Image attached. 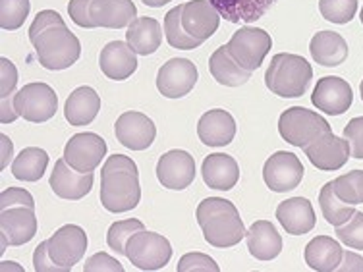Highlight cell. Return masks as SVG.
<instances>
[{"instance_id": "1", "label": "cell", "mask_w": 363, "mask_h": 272, "mask_svg": "<svg viewBox=\"0 0 363 272\" xmlns=\"http://www.w3.org/2000/svg\"><path fill=\"white\" fill-rule=\"evenodd\" d=\"M29 41L47 70H66L82 56L79 39L66 28L62 16L55 10H43L35 16L29 28Z\"/></svg>"}, {"instance_id": "2", "label": "cell", "mask_w": 363, "mask_h": 272, "mask_svg": "<svg viewBox=\"0 0 363 272\" xmlns=\"http://www.w3.org/2000/svg\"><path fill=\"white\" fill-rule=\"evenodd\" d=\"M141 199L140 172L126 154H112L101 172V203L108 212L135 209Z\"/></svg>"}, {"instance_id": "3", "label": "cell", "mask_w": 363, "mask_h": 272, "mask_svg": "<svg viewBox=\"0 0 363 272\" xmlns=\"http://www.w3.org/2000/svg\"><path fill=\"white\" fill-rule=\"evenodd\" d=\"M196 218L207 244L213 247H234L245 237V226L240 218V212L234 203L226 201L223 197H209L199 203Z\"/></svg>"}, {"instance_id": "4", "label": "cell", "mask_w": 363, "mask_h": 272, "mask_svg": "<svg viewBox=\"0 0 363 272\" xmlns=\"http://www.w3.org/2000/svg\"><path fill=\"white\" fill-rule=\"evenodd\" d=\"M68 14L79 28H130L138 20V8L132 0H70Z\"/></svg>"}, {"instance_id": "5", "label": "cell", "mask_w": 363, "mask_h": 272, "mask_svg": "<svg viewBox=\"0 0 363 272\" xmlns=\"http://www.w3.org/2000/svg\"><path fill=\"white\" fill-rule=\"evenodd\" d=\"M313 79L311 64L298 55H274L265 74L267 89L282 98H298L308 91Z\"/></svg>"}, {"instance_id": "6", "label": "cell", "mask_w": 363, "mask_h": 272, "mask_svg": "<svg viewBox=\"0 0 363 272\" xmlns=\"http://www.w3.org/2000/svg\"><path fill=\"white\" fill-rule=\"evenodd\" d=\"M330 132H333V128L319 112L308 110L303 106H292V108H288L280 114V137L294 147L306 149L317 137Z\"/></svg>"}, {"instance_id": "7", "label": "cell", "mask_w": 363, "mask_h": 272, "mask_svg": "<svg viewBox=\"0 0 363 272\" xmlns=\"http://www.w3.org/2000/svg\"><path fill=\"white\" fill-rule=\"evenodd\" d=\"M126 257L140 271H161L172 257V245L161 234L141 230L128 239Z\"/></svg>"}, {"instance_id": "8", "label": "cell", "mask_w": 363, "mask_h": 272, "mask_svg": "<svg viewBox=\"0 0 363 272\" xmlns=\"http://www.w3.org/2000/svg\"><path fill=\"white\" fill-rule=\"evenodd\" d=\"M226 49L244 70L255 72L272 49V39L265 29L245 26L232 35Z\"/></svg>"}, {"instance_id": "9", "label": "cell", "mask_w": 363, "mask_h": 272, "mask_svg": "<svg viewBox=\"0 0 363 272\" xmlns=\"http://www.w3.org/2000/svg\"><path fill=\"white\" fill-rule=\"evenodd\" d=\"M14 105L21 118L33 122V124H41L56 114L58 97L50 85L28 84L16 93Z\"/></svg>"}, {"instance_id": "10", "label": "cell", "mask_w": 363, "mask_h": 272, "mask_svg": "<svg viewBox=\"0 0 363 272\" xmlns=\"http://www.w3.org/2000/svg\"><path fill=\"white\" fill-rule=\"evenodd\" d=\"M180 23L189 39L203 45L217 33L220 14L209 0H189L180 4Z\"/></svg>"}, {"instance_id": "11", "label": "cell", "mask_w": 363, "mask_h": 272, "mask_svg": "<svg viewBox=\"0 0 363 272\" xmlns=\"http://www.w3.org/2000/svg\"><path fill=\"white\" fill-rule=\"evenodd\" d=\"M303 174H306V168L301 161L288 151H279L269 157L263 166V180L267 188L277 193H286L298 188L300 181L303 180Z\"/></svg>"}, {"instance_id": "12", "label": "cell", "mask_w": 363, "mask_h": 272, "mask_svg": "<svg viewBox=\"0 0 363 272\" xmlns=\"http://www.w3.org/2000/svg\"><path fill=\"white\" fill-rule=\"evenodd\" d=\"M106 154L105 140L97 133H76L64 147V159L77 172H95Z\"/></svg>"}, {"instance_id": "13", "label": "cell", "mask_w": 363, "mask_h": 272, "mask_svg": "<svg viewBox=\"0 0 363 272\" xmlns=\"http://www.w3.org/2000/svg\"><path fill=\"white\" fill-rule=\"evenodd\" d=\"M196 64L188 58H172L157 74V89L167 98H182L197 84Z\"/></svg>"}, {"instance_id": "14", "label": "cell", "mask_w": 363, "mask_h": 272, "mask_svg": "<svg viewBox=\"0 0 363 272\" xmlns=\"http://www.w3.org/2000/svg\"><path fill=\"white\" fill-rule=\"evenodd\" d=\"M87 251V234L76 224H66L49 237V253L56 263L72 271Z\"/></svg>"}, {"instance_id": "15", "label": "cell", "mask_w": 363, "mask_h": 272, "mask_svg": "<svg viewBox=\"0 0 363 272\" xmlns=\"http://www.w3.org/2000/svg\"><path fill=\"white\" fill-rule=\"evenodd\" d=\"M114 135L128 149L145 151L153 145L155 137H157V128H155L153 120L145 116L143 112L128 110L116 120Z\"/></svg>"}, {"instance_id": "16", "label": "cell", "mask_w": 363, "mask_h": 272, "mask_svg": "<svg viewBox=\"0 0 363 272\" xmlns=\"http://www.w3.org/2000/svg\"><path fill=\"white\" fill-rule=\"evenodd\" d=\"M303 153L309 159V162L323 172L340 170L352 157L348 141L342 140V137H336L333 132L325 133L321 137H317L313 143H309L303 149Z\"/></svg>"}, {"instance_id": "17", "label": "cell", "mask_w": 363, "mask_h": 272, "mask_svg": "<svg viewBox=\"0 0 363 272\" xmlns=\"http://www.w3.org/2000/svg\"><path fill=\"white\" fill-rule=\"evenodd\" d=\"M311 103L315 108H319L325 114L330 116H340L354 103V93L346 79L336 76H327L319 79V84L315 85Z\"/></svg>"}, {"instance_id": "18", "label": "cell", "mask_w": 363, "mask_h": 272, "mask_svg": "<svg viewBox=\"0 0 363 272\" xmlns=\"http://www.w3.org/2000/svg\"><path fill=\"white\" fill-rule=\"evenodd\" d=\"M157 178L167 189L182 191L196 180V161L186 151H168L157 162Z\"/></svg>"}, {"instance_id": "19", "label": "cell", "mask_w": 363, "mask_h": 272, "mask_svg": "<svg viewBox=\"0 0 363 272\" xmlns=\"http://www.w3.org/2000/svg\"><path fill=\"white\" fill-rule=\"evenodd\" d=\"M95 176L93 172H77L76 168H72L66 159H58L55 164V170L50 174V189L55 191L60 199L68 201H79L84 199L93 188Z\"/></svg>"}, {"instance_id": "20", "label": "cell", "mask_w": 363, "mask_h": 272, "mask_svg": "<svg viewBox=\"0 0 363 272\" xmlns=\"http://www.w3.org/2000/svg\"><path fill=\"white\" fill-rule=\"evenodd\" d=\"M0 232L8 245L20 247L31 242L37 234L35 209L31 207H10L0 210Z\"/></svg>"}, {"instance_id": "21", "label": "cell", "mask_w": 363, "mask_h": 272, "mask_svg": "<svg viewBox=\"0 0 363 272\" xmlns=\"http://www.w3.org/2000/svg\"><path fill=\"white\" fill-rule=\"evenodd\" d=\"M138 52L122 41H112L99 55V66L108 79L124 81L138 70Z\"/></svg>"}, {"instance_id": "22", "label": "cell", "mask_w": 363, "mask_h": 272, "mask_svg": "<svg viewBox=\"0 0 363 272\" xmlns=\"http://www.w3.org/2000/svg\"><path fill=\"white\" fill-rule=\"evenodd\" d=\"M197 135L203 145L226 147L236 135V120L232 118L230 112L223 108L205 112L197 124Z\"/></svg>"}, {"instance_id": "23", "label": "cell", "mask_w": 363, "mask_h": 272, "mask_svg": "<svg viewBox=\"0 0 363 272\" xmlns=\"http://www.w3.org/2000/svg\"><path fill=\"white\" fill-rule=\"evenodd\" d=\"M277 218L282 228L292 236H303L315 228L313 205L306 197H292L280 203Z\"/></svg>"}, {"instance_id": "24", "label": "cell", "mask_w": 363, "mask_h": 272, "mask_svg": "<svg viewBox=\"0 0 363 272\" xmlns=\"http://www.w3.org/2000/svg\"><path fill=\"white\" fill-rule=\"evenodd\" d=\"M203 181L213 189L218 191H230L240 180V168L238 162L232 159L230 154L215 153L209 154L201 166Z\"/></svg>"}, {"instance_id": "25", "label": "cell", "mask_w": 363, "mask_h": 272, "mask_svg": "<svg viewBox=\"0 0 363 272\" xmlns=\"http://www.w3.org/2000/svg\"><path fill=\"white\" fill-rule=\"evenodd\" d=\"M247 249L257 261H272L282 251V237L269 220L253 222L250 230L245 232Z\"/></svg>"}, {"instance_id": "26", "label": "cell", "mask_w": 363, "mask_h": 272, "mask_svg": "<svg viewBox=\"0 0 363 272\" xmlns=\"http://www.w3.org/2000/svg\"><path fill=\"white\" fill-rule=\"evenodd\" d=\"M99 110H101V97L97 95V91L84 85L77 87L68 97L64 106V116L72 126H87L97 118Z\"/></svg>"}, {"instance_id": "27", "label": "cell", "mask_w": 363, "mask_h": 272, "mask_svg": "<svg viewBox=\"0 0 363 272\" xmlns=\"http://www.w3.org/2000/svg\"><path fill=\"white\" fill-rule=\"evenodd\" d=\"M220 18L230 23H253L279 0H209Z\"/></svg>"}, {"instance_id": "28", "label": "cell", "mask_w": 363, "mask_h": 272, "mask_svg": "<svg viewBox=\"0 0 363 272\" xmlns=\"http://www.w3.org/2000/svg\"><path fill=\"white\" fill-rule=\"evenodd\" d=\"M309 52L315 62L325 68H335L348 58V45L335 31H319L309 42Z\"/></svg>"}, {"instance_id": "29", "label": "cell", "mask_w": 363, "mask_h": 272, "mask_svg": "<svg viewBox=\"0 0 363 272\" xmlns=\"http://www.w3.org/2000/svg\"><path fill=\"white\" fill-rule=\"evenodd\" d=\"M342 247L338 242L328 236H317L313 237L308 245H306V263L309 268L317 272H333L338 268L340 261H342Z\"/></svg>"}, {"instance_id": "30", "label": "cell", "mask_w": 363, "mask_h": 272, "mask_svg": "<svg viewBox=\"0 0 363 272\" xmlns=\"http://www.w3.org/2000/svg\"><path fill=\"white\" fill-rule=\"evenodd\" d=\"M126 42L138 55H153L162 42L161 23L155 18H149V16L133 20L126 31Z\"/></svg>"}, {"instance_id": "31", "label": "cell", "mask_w": 363, "mask_h": 272, "mask_svg": "<svg viewBox=\"0 0 363 272\" xmlns=\"http://www.w3.org/2000/svg\"><path fill=\"white\" fill-rule=\"evenodd\" d=\"M209 72L211 76L217 79L220 85H226V87H240L244 85L247 79H252L253 72L244 70L240 64L232 58V55L224 47H218L213 55H211L209 60Z\"/></svg>"}, {"instance_id": "32", "label": "cell", "mask_w": 363, "mask_h": 272, "mask_svg": "<svg viewBox=\"0 0 363 272\" xmlns=\"http://www.w3.org/2000/svg\"><path fill=\"white\" fill-rule=\"evenodd\" d=\"M49 164V154L39 147L23 149L12 162V174L16 180L21 181H39Z\"/></svg>"}, {"instance_id": "33", "label": "cell", "mask_w": 363, "mask_h": 272, "mask_svg": "<svg viewBox=\"0 0 363 272\" xmlns=\"http://www.w3.org/2000/svg\"><path fill=\"white\" fill-rule=\"evenodd\" d=\"M319 205H321L323 210V217L327 218V222L330 226H342L350 220V218L354 217V205H348V203H344L340 197L336 196L335 186H333V181H328L325 183L321 189V193H319Z\"/></svg>"}, {"instance_id": "34", "label": "cell", "mask_w": 363, "mask_h": 272, "mask_svg": "<svg viewBox=\"0 0 363 272\" xmlns=\"http://www.w3.org/2000/svg\"><path fill=\"white\" fill-rule=\"evenodd\" d=\"M145 230V226L141 220H135V218H128V220H120V222H114L108 228V234H106V244L111 247L112 251L118 253V255H126V245L128 239L138 234V232Z\"/></svg>"}, {"instance_id": "35", "label": "cell", "mask_w": 363, "mask_h": 272, "mask_svg": "<svg viewBox=\"0 0 363 272\" xmlns=\"http://www.w3.org/2000/svg\"><path fill=\"white\" fill-rule=\"evenodd\" d=\"M164 35H167L168 45H170L172 49L194 50L201 47L199 42L194 41V39H189V37L184 33V29H182L180 23V6L172 8V10L164 16Z\"/></svg>"}, {"instance_id": "36", "label": "cell", "mask_w": 363, "mask_h": 272, "mask_svg": "<svg viewBox=\"0 0 363 272\" xmlns=\"http://www.w3.org/2000/svg\"><path fill=\"white\" fill-rule=\"evenodd\" d=\"M336 196L348 205H362L363 203V170H354L348 174L338 176L335 181Z\"/></svg>"}, {"instance_id": "37", "label": "cell", "mask_w": 363, "mask_h": 272, "mask_svg": "<svg viewBox=\"0 0 363 272\" xmlns=\"http://www.w3.org/2000/svg\"><path fill=\"white\" fill-rule=\"evenodd\" d=\"M29 0H0V26L6 31H16L29 16Z\"/></svg>"}, {"instance_id": "38", "label": "cell", "mask_w": 363, "mask_h": 272, "mask_svg": "<svg viewBox=\"0 0 363 272\" xmlns=\"http://www.w3.org/2000/svg\"><path fill=\"white\" fill-rule=\"evenodd\" d=\"M321 16L330 23H348L357 12V0H319Z\"/></svg>"}, {"instance_id": "39", "label": "cell", "mask_w": 363, "mask_h": 272, "mask_svg": "<svg viewBox=\"0 0 363 272\" xmlns=\"http://www.w3.org/2000/svg\"><path fill=\"white\" fill-rule=\"evenodd\" d=\"M336 236L352 249H363V212H354V217L342 226H336Z\"/></svg>"}, {"instance_id": "40", "label": "cell", "mask_w": 363, "mask_h": 272, "mask_svg": "<svg viewBox=\"0 0 363 272\" xmlns=\"http://www.w3.org/2000/svg\"><path fill=\"white\" fill-rule=\"evenodd\" d=\"M178 272H218V265L205 253H188L178 261Z\"/></svg>"}, {"instance_id": "41", "label": "cell", "mask_w": 363, "mask_h": 272, "mask_svg": "<svg viewBox=\"0 0 363 272\" xmlns=\"http://www.w3.org/2000/svg\"><path fill=\"white\" fill-rule=\"evenodd\" d=\"M344 140L350 143L354 159H363V116L352 118L344 128Z\"/></svg>"}, {"instance_id": "42", "label": "cell", "mask_w": 363, "mask_h": 272, "mask_svg": "<svg viewBox=\"0 0 363 272\" xmlns=\"http://www.w3.org/2000/svg\"><path fill=\"white\" fill-rule=\"evenodd\" d=\"M10 207H31V209H35V201L26 189L8 188L0 193V210L10 209Z\"/></svg>"}, {"instance_id": "43", "label": "cell", "mask_w": 363, "mask_h": 272, "mask_svg": "<svg viewBox=\"0 0 363 272\" xmlns=\"http://www.w3.org/2000/svg\"><path fill=\"white\" fill-rule=\"evenodd\" d=\"M33 268H35L37 272H70L68 268L60 266L55 259L50 257L49 239H47V242H41V244L35 247V253H33Z\"/></svg>"}, {"instance_id": "44", "label": "cell", "mask_w": 363, "mask_h": 272, "mask_svg": "<svg viewBox=\"0 0 363 272\" xmlns=\"http://www.w3.org/2000/svg\"><path fill=\"white\" fill-rule=\"evenodd\" d=\"M18 84V70L8 58H0V101L14 95Z\"/></svg>"}, {"instance_id": "45", "label": "cell", "mask_w": 363, "mask_h": 272, "mask_svg": "<svg viewBox=\"0 0 363 272\" xmlns=\"http://www.w3.org/2000/svg\"><path fill=\"white\" fill-rule=\"evenodd\" d=\"M84 272H124V266L120 265L118 259L111 257L108 253H95L93 257L87 259Z\"/></svg>"}, {"instance_id": "46", "label": "cell", "mask_w": 363, "mask_h": 272, "mask_svg": "<svg viewBox=\"0 0 363 272\" xmlns=\"http://www.w3.org/2000/svg\"><path fill=\"white\" fill-rule=\"evenodd\" d=\"M336 272H363V257H359L357 253L344 251Z\"/></svg>"}, {"instance_id": "47", "label": "cell", "mask_w": 363, "mask_h": 272, "mask_svg": "<svg viewBox=\"0 0 363 272\" xmlns=\"http://www.w3.org/2000/svg\"><path fill=\"white\" fill-rule=\"evenodd\" d=\"M0 145H2V162H0V168H6L10 159H12V153H14V145L12 141L8 140V135H0Z\"/></svg>"}, {"instance_id": "48", "label": "cell", "mask_w": 363, "mask_h": 272, "mask_svg": "<svg viewBox=\"0 0 363 272\" xmlns=\"http://www.w3.org/2000/svg\"><path fill=\"white\" fill-rule=\"evenodd\" d=\"M145 6H151V8H161L164 6V4H168V2H172V0H141Z\"/></svg>"}, {"instance_id": "49", "label": "cell", "mask_w": 363, "mask_h": 272, "mask_svg": "<svg viewBox=\"0 0 363 272\" xmlns=\"http://www.w3.org/2000/svg\"><path fill=\"white\" fill-rule=\"evenodd\" d=\"M359 93H362V101H363V79H362V85H359Z\"/></svg>"}, {"instance_id": "50", "label": "cell", "mask_w": 363, "mask_h": 272, "mask_svg": "<svg viewBox=\"0 0 363 272\" xmlns=\"http://www.w3.org/2000/svg\"><path fill=\"white\" fill-rule=\"evenodd\" d=\"M359 18H362V23H363V8H362V16H359Z\"/></svg>"}]
</instances>
